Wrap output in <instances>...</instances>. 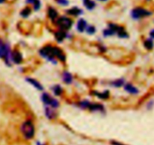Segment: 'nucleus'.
<instances>
[{
    "label": "nucleus",
    "mask_w": 154,
    "mask_h": 145,
    "mask_svg": "<svg viewBox=\"0 0 154 145\" xmlns=\"http://www.w3.org/2000/svg\"><path fill=\"white\" fill-rule=\"evenodd\" d=\"M96 2H107L108 0H96Z\"/></svg>",
    "instance_id": "7c9ffc66"
},
{
    "label": "nucleus",
    "mask_w": 154,
    "mask_h": 145,
    "mask_svg": "<svg viewBox=\"0 0 154 145\" xmlns=\"http://www.w3.org/2000/svg\"><path fill=\"white\" fill-rule=\"evenodd\" d=\"M62 78H63V81L66 84H71L73 82V76L70 72L65 71L62 74Z\"/></svg>",
    "instance_id": "dca6fc26"
},
{
    "label": "nucleus",
    "mask_w": 154,
    "mask_h": 145,
    "mask_svg": "<svg viewBox=\"0 0 154 145\" xmlns=\"http://www.w3.org/2000/svg\"><path fill=\"white\" fill-rule=\"evenodd\" d=\"M42 100L43 103L47 106H50L53 108H57L60 106V103L56 99L53 98L50 94L47 93H43L42 95Z\"/></svg>",
    "instance_id": "39448f33"
},
{
    "label": "nucleus",
    "mask_w": 154,
    "mask_h": 145,
    "mask_svg": "<svg viewBox=\"0 0 154 145\" xmlns=\"http://www.w3.org/2000/svg\"><path fill=\"white\" fill-rule=\"evenodd\" d=\"M153 14L151 11L148 10L143 6H136L130 11V17L134 20H139L143 18L148 17Z\"/></svg>",
    "instance_id": "f03ea898"
},
{
    "label": "nucleus",
    "mask_w": 154,
    "mask_h": 145,
    "mask_svg": "<svg viewBox=\"0 0 154 145\" xmlns=\"http://www.w3.org/2000/svg\"><path fill=\"white\" fill-rule=\"evenodd\" d=\"M88 109L91 111H100V112L105 111V108H104V106L102 104L92 103V102L90 103Z\"/></svg>",
    "instance_id": "6ab92c4d"
},
{
    "label": "nucleus",
    "mask_w": 154,
    "mask_h": 145,
    "mask_svg": "<svg viewBox=\"0 0 154 145\" xmlns=\"http://www.w3.org/2000/svg\"><path fill=\"white\" fill-rule=\"evenodd\" d=\"M54 23H55L56 26L58 27V29L64 30V31L70 29L73 25V20L67 14L60 15Z\"/></svg>",
    "instance_id": "7ed1b4c3"
},
{
    "label": "nucleus",
    "mask_w": 154,
    "mask_h": 145,
    "mask_svg": "<svg viewBox=\"0 0 154 145\" xmlns=\"http://www.w3.org/2000/svg\"><path fill=\"white\" fill-rule=\"evenodd\" d=\"M5 2V0H0V4H1V3H4Z\"/></svg>",
    "instance_id": "2f4dec72"
},
{
    "label": "nucleus",
    "mask_w": 154,
    "mask_h": 145,
    "mask_svg": "<svg viewBox=\"0 0 154 145\" xmlns=\"http://www.w3.org/2000/svg\"><path fill=\"white\" fill-rule=\"evenodd\" d=\"M39 54L44 58L51 62L57 63L56 58L60 60L61 62H65L66 60V55L60 48L52 45H46L39 51Z\"/></svg>",
    "instance_id": "f257e3e1"
},
{
    "label": "nucleus",
    "mask_w": 154,
    "mask_h": 145,
    "mask_svg": "<svg viewBox=\"0 0 154 145\" xmlns=\"http://www.w3.org/2000/svg\"><path fill=\"white\" fill-rule=\"evenodd\" d=\"M56 4L60 7L67 8L70 5V1L69 0H54Z\"/></svg>",
    "instance_id": "b1692460"
},
{
    "label": "nucleus",
    "mask_w": 154,
    "mask_h": 145,
    "mask_svg": "<svg viewBox=\"0 0 154 145\" xmlns=\"http://www.w3.org/2000/svg\"><path fill=\"white\" fill-rule=\"evenodd\" d=\"M11 60L15 64H20L23 62V56L19 51H14L11 52Z\"/></svg>",
    "instance_id": "ddd939ff"
},
{
    "label": "nucleus",
    "mask_w": 154,
    "mask_h": 145,
    "mask_svg": "<svg viewBox=\"0 0 154 145\" xmlns=\"http://www.w3.org/2000/svg\"><path fill=\"white\" fill-rule=\"evenodd\" d=\"M125 81L124 79L123 78H119V79L114 80L112 81L110 83V85L113 87H116V88H119V87H121L122 86H124Z\"/></svg>",
    "instance_id": "aec40b11"
},
{
    "label": "nucleus",
    "mask_w": 154,
    "mask_h": 145,
    "mask_svg": "<svg viewBox=\"0 0 154 145\" xmlns=\"http://www.w3.org/2000/svg\"><path fill=\"white\" fill-rule=\"evenodd\" d=\"M87 22L84 18H79L76 24V29L79 32H84L87 27Z\"/></svg>",
    "instance_id": "9b49d317"
},
{
    "label": "nucleus",
    "mask_w": 154,
    "mask_h": 145,
    "mask_svg": "<svg viewBox=\"0 0 154 145\" xmlns=\"http://www.w3.org/2000/svg\"><path fill=\"white\" fill-rule=\"evenodd\" d=\"M111 143L112 145H125V144H121V143H119V142H117V141H112Z\"/></svg>",
    "instance_id": "c85d7f7f"
},
{
    "label": "nucleus",
    "mask_w": 154,
    "mask_h": 145,
    "mask_svg": "<svg viewBox=\"0 0 154 145\" xmlns=\"http://www.w3.org/2000/svg\"><path fill=\"white\" fill-rule=\"evenodd\" d=\"M117 35L119 38H121V39H127V38H129V34L125 30V28L123 26H122L121 29L117 32Z\"/></svg>",
    "instance_id": "5701e85b"
},
{
    "label": "nucleus",
    "mask_w": 154,
    "mask_h": 145,
    "mask_svg": "<svg viewBox=\"0 0 154 145\" xmlns=\"http://www.w3.org/2000/svg\"><path fill=\"white\" fill-rule=\"evenodd\" d=\"M47 15H48V17L54 22H55L57 18L60 17L58 10L52 5L48 6V8H47Z\"/></svg>",
    "instance_id": "6e6552de"
},
{
    "label": "nucleus",
    "mask_w": 154,
    "mask_h": 145,
    "mask_svg": "<svg viewBox=\"0 0 154 145\" xmlns=\"http://www.w3.org/2000/svg\"><path fill=\"white\" fill-rule=\"evenodd\" d=\"M66 14L69 17H78L84 14V9L80 8L79 6H72V7L67 8L65 11Z\"/></svg>",
    "instance_id": "0eeeda50"
},
{
    "label": "nucleus",
    "mask_w": 154,
    "mask_h": 145,
    "mask_svg": "<svg viewBox=\"0 0 154 145\" xmlns=\"http://www.w3.org/2000/svg\"><path fill=\"white\" fill-rule=\"evenodd\" d=\"M124 90L132 95H137L139 93V90H138V88L130 83L124 84Z\"/></svg>",
    "instance_id": "2eb2a0df"
},
{
    "label": "nucleus",
    "mask_w": 154,
    "mask_h": 145,
    "mask_svg": "<svg viewBox=\"0 0 154 145\" xmlns=\"http://www.w3.org/2000/svg\"><path fill=\"white\" fill-rule=\"evenodd\" d=\"M115 34L116 32L114 31V29H112L109 28V27H108L107 29H104L103 31V35L105 36V37H109V36H112Z\"/></svg>",
    "instance_id": "a878e982"
},
{
    "label": "nucleus",
    "mask_w": 154,
    "mask_h": 145,
    "mask_svg": "<svg viewBox=\"0 0 154 145\" xmlns=\"http://www.w3.org/2000/svg\"><path fill=\"white\" fill-rule=\"evenodd\" d=\"M27 5L31 6L34 11L38 12L41 10L42 7V0H25Z\"/></svg>",
    "instance_id": "1a4fd4ad"
},
{
    "label": "nucleus",
    "mask_w": 154,
    "mask_h": 145,
    "mask_svg": "<svg viewBox=\"0 0 154 145\" xmlns=\"http://www.w3.org/2000/svg\"><path fill=\"white\" fill-rule=\"evenodd\" d=\"M144 46L148 51H151L154 47V43L152 39H147L144 42Z\"/></svg>",
    "instance_id": "4be33fe9"
},
{
    "label": "nucleus",
    "mask_w": 154,
    "mask_h": 145,
    "mask_svg": "<svg viewBox=\"0 0 154 145\" xmlns=\"http://www.w3.org/2000/svg\"><path fill=\"white\" fill-rule=\"evenodd\" d=\"M93 94L101 99H108L110 96V93H109V91H108V90H105V91L102 92V93H101V92L96 91V92H94V93H93Z\"/></svg>",
    "instance_id": "412c9836"
},
{
    "label": "nucleus",
    "mask_w": 154,
    "mask_h": 145,
    "mask_svg": "<svg viewBox=\"0 0 154 145\" xmlns=\"http://www.w3.org/2000/svg\"><path fill=\"white\" fill-rule=\"evenodd\" d=\"M41 145H45V144H41Z\"/></svg>",
    "instance_id": "72a5a7b5"
},
{
    "label": "nucleus",
    "mask_w": 154,
    "mask_h": 145,
    "mask_svg": "<svg viewBox=\"0 0 154 145\" xmlns=\"http://www.w3.org/2000/svg\"><path fill=\"white\" fill-rule=\"evenodd\" d=\"M150 39H154V29L151 30L150 32Z\"/></svg>",
    "instance_id": "c756f323"
},
{
    "label": "nucleus",
    "mask_w": 154,
    "mask_h": 145,
    "mask_svg": "<svg viewBox=\"0 0 154 145\" xmlns=\"http://www.w3.org/2000/svg\"><path fill=\"white\" fill-rule=\"evenodd\" d=\"M26 80L27 82L29 83L30 84H32L35 88H36L38 90H39V91H42V90H44V87L43 86H42V84H40L37 80L32 78H27Z\"/></svg>",
    "instance_id": "f3484780"
},
{
    "label": "nucleus",
    "mask_w": 154,
    "mask_h": 145,
    "mask_svg": "<svg viewBox=\"0 0 154 145\" xmlns=\"http://www.w3.org/2000/svg\"><path fill=\"white\" fill-rule=\"evenodd\" d=\"M146 1H147V2H150V1H151V0H146Z\"/></svg>",
    "instance_id": "473e14b6"
},
{
    "label": "nucleus",
    "mask_w": 154,
    "mask_h": 145,
    "mask_svg": "<svg viewBox=\"0 0 154 145\" xmlns=\"http://www.w3.org/2000/svg\"><path fill=\"white\" fill-rule=\"evenodd\" d=\"M45 113L47 118H48L49 120H54V119H55L57 116V112H56V111L54 110V108H51V107L50 106H48L45 108Z\"/></svg>",
    "instance_id": "4468645a"
},
{
    "label": "nucleus",
    "mask_w": 154,
    "mask_h": 145,
    "mask_svg": "<svg viewBox=\"0 0 154 145\" xmlns=\"http://www.w3.org/2000/svg\"><path fill=\"white\" fill-rule=\"evenodd\" d=\"M0 58H5L7 63H10L11 60V52L10 51L8 45H5L0 39Z\"/></svg>",
    "instance_id": "423d86ee"
},
{
    "label": "nucleus",
    "mask_w": 154,
    "mask_h": 145,
    "mask_svg": "<svg viewBox=\"0 0 154 145\" xmlns=\"http://www.w3.org/2000/svg\"><path fill=\"white\" fill-rule=\"evenodd\" d=\"M54 37H55V39L57 41V42L61 43L67 37V32L62 29L57 30L54 32Z\"/></svg>",
    "instance_id": "f8f14e48"
},
{
    "label": "nucleus",
    "mask_w": 154,
    "mask_h": 145,
    "mask_svg": "<svg viewBox=\"0 0 154 145\" xmlns=\"http://www.w3.org/2000/svg\"><path fill=\"white\" fill-rule=\"evenodd\" d=\"M81 2H82V5L84 8L87 9L89 11L95 10L97 6V2L96 0H81Z\"/></svg>",
    "instance_id": "9d476101"
},
{
    "label": "nucleus",
    "mask_w": 154,
    "mask_h": 145,
    "mask_svg": "<svg viewBox=\"0 0 154 145\" xmlns=\"http://www.w3.org/2000/svg\"><path fill=\"white\" fill-rule=\"evenodd\" d=\"M90 103H91V102H89V101L84 100V101H81V102H79L78 106H79L81 108H82V109H88L89 107H90Z\"/></svg>",
    "instance_id": "bb28decb"
},
{
    "label": "nucleus",
    "mask_w": 154,
    "mask_h": 145,
    "mask_svg": "<svg viewBox=\"0 0 154 145\" xmlns=\"http://www.w3.org/2000/svg\"><path fill=\"white\" fill-rule=\"evenodd\" d=\"M32 11L33 10L31 6L27 5L20 11V15L23 18H27L32 14Z\"/></svg>",
    "instance_id": "a211bd4d"
},
{
    "label": "nucleus",
    "mask_w": 154,
    "mask_h": 145,
    "mask_svg": "<svg viewBox=\"0 0 154 145\" xmlns=\"http://www.w3.org/2000/svg\"><path fill=\"white\" fill-rule=\"evenodd\" d=\"M21 132L24 138L27 140H30L35 135V126L31 120H26L23 122L20 127Z\"/></svg>",
    "instance_id": "20e7f679"
},
{
    "label": "nucleus",
    "mask_w": 154,
    "mask_h": 145,
    "mask_svg": "<svg viewBox=\"0 0 154 145\" xmlns=\"http://www.w3.org/2000/svg\"><path fill=\"white\" fill-rule=\"evenodd\" d=\"M53 92H54V94L57 96H61L63 93V89L62 88V87L60 85H55L53 87Z\"/></svg>",
    "instance_id": "393cba45"
},
{
    "label": "nucleus",
    "mask_w": 154,
    "mask_h": 145,
    "mask_svg": "<svg viewBox=\"0 0 154 145\" xmlns=\"http://www.w3.org/2000/svg\"><path fill=\"white\" fill-rule=\"evenodd\" d=\"M86 32H87L88 35H93L96 32V29L94 26L88 25L87 29H86Z\"/></svg>",
    "instance_id": "cd10ccee"
}]
</instances>
